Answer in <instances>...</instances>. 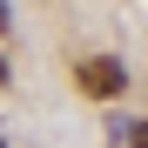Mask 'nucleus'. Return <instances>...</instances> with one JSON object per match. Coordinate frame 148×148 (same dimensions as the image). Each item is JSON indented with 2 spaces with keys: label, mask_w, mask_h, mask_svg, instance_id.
I'll return each mask as SVG.
<instances>
[{
  "label": "nucleus",
  "mask_w": 148,
  "mask_h": 148,
  "mask_svg": "<svg viewBox=\"0 0 148 148\" xmlns=\"http://www.w3.org/2000/svg\"><path fill=\"white\" fill-rule=\"evenodd\" d=\"M121 88H128V67H121V61H108V54L81 61V94H94V101H114Z\"/></svg>",
  "instance_id": "obj_1"
},
{
  "label": "nucleus",
  "mask_w": 148,
  "mask_h": 148,
  "mask_svg": "<svg viewBox=\"0 0 148 148\" xmlns=\"http://www.w3.org/2000/svg\"><path fill=\"white\" fill-rule=\"evenodd\" d=\"M121 135H128L135 148H148V121H135V128H121Z\"/></svg>",
  "instance_id": "obj_2"
},
{
  "label": "nucleus",
  "mask_w": 148,
  "mask_h": 148,
  "mask_svg": "<svg viewBox=\"0 0 148 148\" xmlns=\"http://www.w3.org/2000/svg\"><path fill=\"white\" fill-rule=\"evenodd\" d=\"M0 34H7V7H0Z\"/></svg>",
  "instance_id": "obj_3"
},
{
  "label": "nucleus",
  "mask_w": 148,
  "mask_h": 148,
  "mask_svg": "<svg viewBox=\"0 0 148 148\" xmlns=\"http://www.w3.org/2000/svg\"><path fill=\"white\" fill-rule=\"evenodd\" d=\"M0 81H7V61H0Z\"/></svg>",
  "instance_id": "obj_4"
}]
</instances>
